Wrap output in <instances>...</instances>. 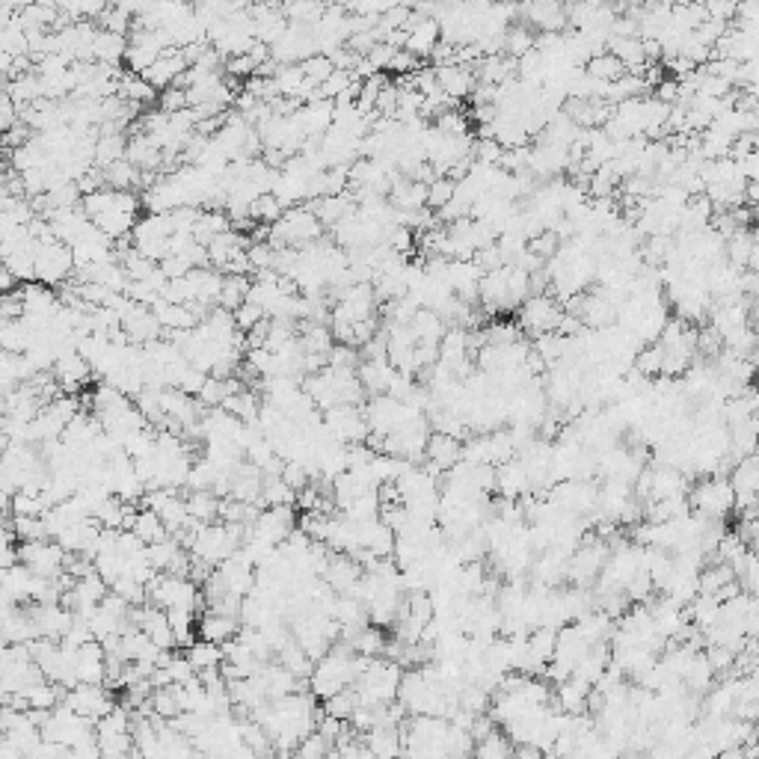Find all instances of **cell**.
<instances>
[{
	"mask_svg": "<svg viewBox=\"0 0 759 759\" xmlns=\"http://www.w3.org/2000/svg\"><path fill=\"white\" fill-rule=\"evenodd\" d=\"M80 208L92 220L95 229H101L110 241H122V237H130L137 229L142 199L137 193H122V190L104 187L83 196Z\"/></svg>",
	"mask_w": 759,
	"mask_h": 759,
	"instance_id": "1",
	"label": "cell"
},
{
	"mask_svg": "<svg viewBox=\"0 0 759 759\" xmlns=\"http://www.w3.org/2000/svg\"><path fill=\"white\" fill-rule=\"evenodd\" d=\"M400 682H403V668L398 661L371 659L353 688L359 694L362 706H389V703H398Z\"/></svg>",
	"mask_w": 759,
	"mask_h": 759,
	"instance_id": "2",
	"label": "cell"
},
{
	"mask_svg": "<svg viewBox=\"0 0 759 759\" xmlns=\"http://www.w3.org/2000/svg\"><path fill=\"white\" fill-rule=\"evenodd\" d=\"M149 602L163 611H193V614H199V608L205 605L193 578L170 576V573H158L149 581Z\"/></svg>",
	"mask_w": 759,
	"mask_h": 759,
	"instance_id": "3",
	"label": "cell"
},
{
	"mask_svg": "<svg viewBox=\"0 0 759 759\" xmlns=\"http://www.w3.org/2000/svg\"><path fill=\"white\" fill-rule=\"evenodd\" d=\"M75 270H78L75 253L63 241L39 244V249H36V282L47 285V288H54V285L63 288L66 282L75 279Z\"/></svg>",
	"mask_w": 759,
	"mask_h": 759,
	"instance_id": "4",
	"label": "cell"
},
{
	"mask_svg": "<svg viewBox=\"0 0 759 759\" xmlns=\"http://www.w3.org/2000/svg\"><path fill=\"white\" fill-rule=\"evenodd\" d=\"M21 564L39 578H59L66 573L68 552L57 540H36V543H21Z\"/></svg>",
	"mask_w": 759,
	"mask_h": 759,
	"instance_id": "5",
	"label": "cell"
},
{
	"mask_svg": "<svg viewBox=\"0 0 759 759\" xmlns=\"http://www.w3.org/2000/svg\"><path fill=\"white\" fill-rule=\"evenodd\" d=\"M324 427L329 439H336L341 445H362L371 436L365 410L362 407H332L324 412Z\"/></svg>",
	"mask_w": 759,
	"mask_h": 759,
	"instance_id": "6",
	"label": "cell"
},
{
	"mask_svg": "<svg viewBox=\"0 0 759 759\" xmlns=\"http://www.w3.org/2000/svg\"><path fill=\"white\" fill-rule=\"evenodd\" d=\"M63 706L71 709L80 718L101 721L104 715H110L119 703H116V697L107 685H78V688H71V691H66Z\"/></svg>",
	"mask_w": 759,
	"mask_h": 759,
	"instance_id": "7",
	"label": "cell"
},
{
	"mask_svg": "<svg viewBox=\"0 0 759 759\" xmlns=\"http://www.w3.org/2000/svg\"><path fill=\"white\" fill-rule=\"evenodd\" d=\"M300 528V522H296V510L294 504H282V507H265L261 510V516L253 528H246V534H253V537L265 540L270 546H279L291 537V534Z\"/></svg>",
	"mask_w": 759,
	"mask_h": 759,
	"instance_id": "8",
	"label": "cell"
},
{
	"mask_svg": "<svg viewBox=\"0 0 759 759\" xmlns=\"http://www.w3.org/2000/svg\"><path fill=\"white\" fill-rule=\"evenodd\" d=\"M122 332L128 336L130 344H137V348H149V344L163 338V327H161V320L154 317L151 306H137V303L122 315Z\"/></svg>",
	"mask_w": 759,
	"mask_h": 759,
	"instance_id": "9",
	"label": "cell"
},
{
	"mask_svg": "<svg viewBox=\"0 0 759 759\" xmlns=\"http://www.w3.org/2000/svg\"><path fill=\"white\" fill-rule=\"evenodd\" d=\"M362 576H365V569H362L359 561H356V557L332 552L329 567H327V573H324V581H327V587L336 593V597H353L356 587H359Z\"/></svg>",
	"mask_w": 759,
	"mask_h": 759,
	"instance_id": "10",
	"label": "cell"
},
{
	"mask_svg": "<svg viewBox=\"0 0 759 759\" xmlns=\"http://www.w3.org/2000/svg\"><path fill=\"white\" fill-rule=\"evenodd\" d=\"M51 374L57 377V383H59V389L66 391V395H78V391L89 383V377H92L95 371H92V365H89L87 359H83V356H80L78 350H66V353L57 359V365H54Z\"/></svg>",
	"mask_w": 759,
	"mask_h": 759,
	"instance_id": "11",
	"label": "cell"
},
{
	"mask_svg": "<svg viewBox=\"0 0 759 759\" xmlns=\"http://www.w3.org/2000/svg\"><path fill=\"white\" fill-rule=\"evenodd\" d=\"M442 27H439L436 18H412L407 24V42H403V51H410L412 57H433V51L442 42Z\"/></svg>",
	"mask_w": 759,
	"mask_h": 759,
	"instance_id": "12",
	"label": "cell"
},
{
	"mask_svg": "<svg viewBox=\"0 0 759 759\" xmlns=\"http://www.w3.org/2000/svg\"><path fill=\"white\" fill-rule=\"evenodd\" d=\"M561 308H557L552 300H546V296H531L522 308V327L537 332V336H549L555 327H561Z\"/></svg>",
	"mask_w": 759,
	"mask_h": 759,
	"instance_id": "13",
	"label": "cell"
},
{
	"mask_svg": "<svg viewBox=\"0 0 759 759\" xmlns=\"http://www.w3.org/2000/svg\"><path fill=\"white\" fill-rule=\"evenodd\" d=\"M187 68H190V66H187V59H184V54H182V47H170V51H166L149 71H142V78H146L158 92H163V89L175 87V83L182 80V75H184Z\"/></svg>",
	"mask_w": 759,
	"mask_h": 759,
	"instance_id": "14",
	"label": "cell"
},
{
	"mask_svg": "<svg viewBox=\"0 0 759 759\" xmlns=\"http://www.w3.org/2000/svg\"><path fill=\"white\" fill-rule=\"evenodd\" d=\"M241 629H244V623L237 620V617H225V614H213V611H205L196 620V635L202 640H213V644H220V647H225L229 640L241 635Z\"/></svg>",
	"mask_w": 759,
	"mask_h": 759,
	"instance_id": "15",
	"label": "cell"
},
{
	"mask_svg": "<svg viewBox=\"0 0 759 759\" xmlns=\"http://www.w3.org/2000/svg\"><path fill=\"white\" fill-rule=\"evenodd\" d=\"M424 457H427V463H431V472H436V474L448 472L463 460V445L448 433H431V442H427Z\"/></svg>",
	"mask_w": 759,
	"mask_h": 759,
	"instance_id": "16",
	"label": "cell"
},
{
	"mask_svg": "<svg viewBox=\"0 0 759 759\" xmlns=\"http://www.w3.org/2000/svg\"><path fill=\"white\" fill-rule=\"evenodd\" d=\"M362 742L377 759H400L403 756V730L400 727L380 723V727L362 735Z\"/></svg>",
	"mask_w": 759,
	"mask_h": 759,
	"instance_id": "17",
	"label": "cell"
},
{
	"mask_svg": "<svg viewBox=\"0 0 759 759\" xmlns=\"http://www.w3.org/2000/svg\"><path fill=\"white\" fill-rule=\"evenodd\" d=\"M154 317L161 320L163 332H193L199 327V317L190 306H178L170 300H158L151 306Z\"/></svg>",
	"mask_w": 759,
	"mask_h": 759,
	"instance_id": "18",
	"label": "cell"
},
{
	"mask_svg": "<svg viewBox=\"0 0 759 759\" xmlns=\"http://www.w3.org/2000/svg\"><path fill=\"white\" fill-rule=\"evenodd\" d=\"M125 54H128V36H119V33L99 27L95 42H92V63L119 66V59H125Z\"/></svg>",
	"mask_w": 759,
	"mask_h": 759,
	"instance_id": "19",
	"label": "cell"
},
{
	"mask_svg": "<svg viewBox=\"0 0 759 759\" xmlns=\"http://www.w3.org/2000/svg\"><path fill=\"white\" fill-rule=\"evenodd\" d=\"M261 407H265V398H261L258 391L246 389V386L241 391H234V395L223 403V410L229 415H234L241 424H255L261 419Z\"/></svg>",
	"mask_w": 759,
	"mask_h": 759,
	"instance_id": "20",
	"label": "cell"
},
{
	"mask_svg": "<svg viewBox=\"0 0 759 759\" xmlns=\"http://www.w3.org/2000/svg\"><path fill=\"white\" fill-rule=\"evenodd\" d=\"M395 368L389 365V359H380V362H371V359H362L359 365V380H362V389L368 391V395H386L389 386H391V380H395Z\"/></svg>",
	"mask_w": 759,
	"mask_h": 759,
	"instance_id": "21",
	"label": "cell"
},
{
	"mask_svg": "<svg viewBox=\"0 0 759 759\" xmlns=\"http://www.w3.org/2000/svg\"><path fill=\"white\" fill-rule=\"evenodd\" d=\"M220 502H223V498L213 490H190V495H187L190 519H193L196 525H211V522H220Z\"/></svg>",
	"mask_w": 759,
	"mask_h": 759,
	"instance_id": "22",
	"label": "cell"
},
{
	"mask_svg": "<svg viewBox=\"0 0 759 759\" xmlns=\"http://www.w3.org/2000/svg\"><path fill=\"white\" fill-rule=\"evenodd\" d=\"M436 80H439V89H442L451 101L457 99H466L469 89H472V71L466 66H439L436 68Z\"/></svg>",
	"mask_w": 759,
	"mask_h": 759,
	"instance_id": "23",
	"label": "cell"
},
{
	"mask_svg": "<svg viewBox=\"0 0 759 759\" xmlns=\"http://www.w3.org/2000/svg\"><path fill=\"white\" fill-rule=\"evenodd\" d=\"M0 341H4V353L24 356V353H30V348L36 344V329L24 317L21 320H4Z\"/></svg>",
	"mask_w": 759,
	"mask_h": 759,
	"instance_id": "24",
	"label": "cell"
},
{
	"mask_svg": "<svg viewBox=\"0 0 759 759\" xmlns=\"http://www.w3.org/2000/svg\"><path fill=\"white\" fill-rule=\"evenodd\" d=\"M119 99H125V101L137 104V107H149V104H154V101L161 99V92L154 89L142 75L125 71L122 80H119Z\"/></svg>",
	"mask_w": 759,
	"mask_h": 759,
	"instance_id": "25",
	"label": "cell"
},
{
	"mask_svg": "<svg viewBox=\"0 0 759 759\" xmlns=\"http://www.w3.org/2000/svg\"><path fill=\"white\" fill-rule=\"evenodd\" d=\"M128 158V140L125 134H101L99 142H95V161L92 166H99V170H107V166H113L119 161Z\"/></svg>",
	"mask_w": 759,
	"mask_h": 759,
	"instance_id": "26",
	"label": "cell"
},
{
	"mask_svg": "<svg viewBox=\"0 0 759 759\" xmlns=\"http://www.w3.org/2000/svg\"><path fill=\"white\" fill-rule=\"evenodd\" d=\"M104 184L110 190H122V193H134V187H142V172L125 158V161H119L113 166H107Z\"/></svg>",
	"mask_w": 759,
	"mask_h": 759,
	"instance_id": "27",
	"label": "cell"
},
{
	"mask_svg": "<svg viewBox=\"0 0 759 759\" xmlns=\"http://www.w3.org/2000/svg\"><path fill=\"white\" fill-rule=\"evenodd\" d=\"M184 656L190 659V664L196 668V673H205V671H213V668H223V647L220 644H213V640H196L193 647L184 650Z\"/></svg>",
	"mask_w": 759,
	"mask_h": 759,
	"instance_id": "28",
	"label": "cell"
},
{
	"mask_svg": "<svg viewBox=\"0 0 759 759\" xmlns=\"http://www.w3.org/2000/svg\"><path fill=\"white\" fill-rule=\"evenodd\" d=\"M137 534V537L146 543V546H154V543H163L166 537H172L170 534V528L163 525V519L154 514V510H149V507H142L140 510V516H137V522H134V528H130Z\"/></svg>",
	"mask_w": 759,
	"mask_h": 759,
	"instance_id": "29",
	"label": "cell"
},
{
	"mask_svg": "<svg viewBox=\"0 0 759 759\" xmlns=\"http://www.w3.org/2000/svg\"><path fill=\"white\" fill-rule=\"evenodd\" d=\"M249 291H253L249 276H225L223 294H220V308H225V312H237V308L249 300Z\"/></svg>",
	"mask_w": 759,
	"mask_h": 759,
	"instance_id": "30",
	"label": "cell"
},
{
	"mask_svg": "<svg viewBox=\"0 0 759 759\" xmlns=\"http://www.w3.org/2000/svg\"><path fill=\"white\" fill-rule=\"evenodd\" d=\"M249 217L255 223H265V229H270V225H276L285 217V205L273 193H261L253 202V208H249Z\"/></svg>",
	"mask_w": 759,
	"mask_h": 759,
	"instance_id": "31",
	"label": "cell"
},
{
	"mask_svg": "<svg viewBox=\"0 0 759 759\" xmlns=\"http://www.w3.org/2000/svg\"><path fill=\"white\" fill-rule=\"evenodd\" d=\"M623 68L626 66L614 54H593V59H587V75L593 80H602V83L620 80L623 78Z\"/></svg>",
	"mask_w": 759,
	"mask_h": 759,
	"instance_id": "32",
	"label": "cell"
},
{
	"mask_svg": "<svg viewBox=\"0 0 759 759\" xmlns=\"http://www.w3.org/2000/svg\"><path fill=\"white\" fill-rule=\"evenodd\" d=\"M359 706H362V703H359V694H356V688H348V691H341V694H336V697L324 700V706H320V709H324V715H329V718L350 721Z\"/></svg>",
	"mask_w": 759,
	"mask_h": 759,
	"instance_id": "33",
	"label": "cell"
},
{
	"mask_svg": "<svg viewBox=\"0 0 759 759\" xmlns=\"http://www.w3.org/2000/svg\"><path fill=\"white\" fill-rule=\"evenodd\" d=\"M261 504L265 507H282V504H296V493L291 490L282 478H265V490H261Z\"/></svg>",
	"mask_w": 759,
	"mask_h": 759,
	"instance_id": "34",
	"label": "cell"
},
{
	"mask_svg": "<svg viewBox=\"0 0 759 759\" xmlns=\"http://www.w3.org/2000/svg\"><path fill=\"white\" fill-rule=\"evenodd\" d=\"M303 68V75L308 83H315V87H324V83L332 78V71H336V66H332V59L324 57V54H315V57H308L300 63Z\"/></svg>",
	"mask_w": 759,
	"mask_h": 759,
	"instance_id": "35",
	"label": "cell"
},
{
	"mask_svg": "<svg viewBox=\"0 0 759 759\" xmlns=\"http://www.w3.org/2000/svg\"><path fill=\"white\" fill-rule=\"evenodd\" d=\"M457 193V182H451V178H436L433 184H427V205L431 208H448L451 202H454Z\"/></svg>",
	"mask_w": 759,
	"mask_h": 759,
	"instance_id": "36",
	"label": "cell"
},
{
	"mask_svg": "<svg viewBox=\"0 0 759 759\" xmlns=\"http://www.w3.org/2000/svg\"><path fill=\"white\" fill-rule=\"evenodd\" d=\"M534 24H540L546 30H561L564 27V9L555 4H543V6H528L525 9Z\"/></svg>",
	"mask_w": 759,
	"mask_h": 759,
	"instance_id": "37",
	"label": "cell"
},
{
	"mask_svg": "<svg viewBox=\"0 0 759 759\" xmlns=\"http://www.w3.org/2000/svg\"><path fill=\"white\" fill-rule=\"evenodd\" d=\"M232 315H234V324H237V329H241L244 336H246V332H253L258 324H265V320H267L265 308H258L255 303H249V300H246L241 308H237V312H232Z\"/></svg>",
	"mask_w": 759,
	"mask_h": 759,
	"instance_id": "38",
	"label": "cell"
},
{
	"mask_svg": "<svg viewBox=\"0 0 759 759\" xmlns=\"http://www.w3.org/2000/svg\"><path fill=\"white\" fill-rule=\"evenodd\" d=\"M258 68L261 63L253 57V54H241V57H232V59H225V71H229V78H255L258 75Z\"/></svg>",
	"mask_w": 759,
	"mask_h": 759,
	"instance_id": "39",
	"label": "cell"
},
{
	"mask_svg": "<svg viewBox=\"0 0 759 759\" xmlns=\"http://www.w3.org/2000/svg\"><path fill=\"white\" fill-rule=\"evenodd\" d=\"M158 107H161L163 113H170V116L187 110V107H190L187 89H182V87H170V89H163V92H161V99H158Z\"/></svg>",
	"mask_w": 759,
	"mask_h": 759,
	"instance_id": "40",
	"label": "cell"
},
{
	"mask_svg": "<svg viewBox=\"0 0 759 759\" xmlns=\"http://www.w3.org/2000/svg\"><path fill=\"white\" fill-rule=\"evenodd\" d=\"M27 759H71V747L59 744V742H47V739H42V742L36 744L33 751L27 754Z\"/></svg>",
	"mask_w": 759,
	"mask_h": 759,
	"instance_id": "41",
	"label": "cell"
},
{
	"mask_svg": "<svg viewBox=\"0 0 759 759\" xmlns=\"http://www.w3.org/2000/svg\"><path fill=\"white\" fill-rule=\"evenodd\" d=\"M389 71H395V75H407V78H410L412 71H419V57H412L410 51H403V47H400V51L395 54V59L389 63Z\"/></svg>",
	"mask_w": 759,
	"mask_h": 759,
	"instance_id": "42",
	"label": "cell"
},
{
	"mask_svg": "<svg viewBox=\"0 0 759 759\" xmlns=\"http://www.w3.org/2000/svg\"><path fill=\"white\" fill-rule=\"evenodd\" d=\"M18 279H16V273H9L6 267L0 270V288H4V294H12V291H18Z\"/></svg>",
	"mask_w": 759,
	"mask_h": 759,
	"instance_id": "43",
	"label": "cell"
},
{
	"mask_svg": "<svg viewBox=\"0 0 759 759\" xmlns=\"http://www.w3.org/2000/svg\"><path fill=\"white\" fill-rule=\"evenodd\" d=\"M510 759H543V754L537 751V747H522V751H516Z\"/></svg>",
	"mask_w": 759,
	"mask_h": 759,
	"instance_id": "44",
	"label": "cell"
}]
</instances>
